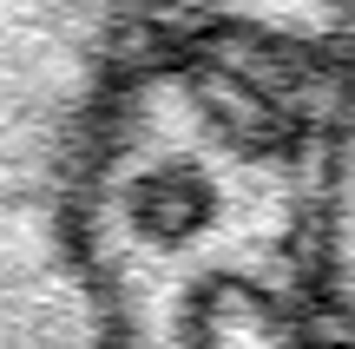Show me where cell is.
<instances>
[{"instance_id": "obj_1", "label": "cell", "mask_w": 355, "mask_h": 349, "mask_svg": "<svg viewBox=\"0 0 355 349\" xmlns=\"http://www.w3.org/2000/svg\"><path fill=\"white\" fill-rule=\"evenodd\" d=\"M322 86L152 33L86 198L105 349H355L322 250Z\"/></svg>"}, {"instance_id": "obj_2", "label": "cell", "mask_w": 355, "mask_h": 349, "mask_svg": "<svg viewBox=\"0 0 355 349\" xmlns=\"http://www.w3.org/2000/svg\"><path fill=\"white\" fill-rule=\"evenodd\" d=\"M139 0H0V349H105L86 198Z\"/></svg>"}, {"instance_id": "obj_3", "label": "cell", "mask_w": 355, "mask_h": 349, "mask_svg": "<svg viewBox=\"0 0 355 349\" xmlns=\"http://www.w3.org/2000/svg\"><path fill=\"white\" fill-rule=\"evenodd\" d=\"M171 40H204L250 60L329 79L355 53V0H139Z\"/></svg>"}, {"instance_id": "obj_4", "label": "cell", "mask_w": 355, "mask_h": 349, "mask_svg": "<svg viewBox=\"0 0 355 349\" xmlns=\"http://www.w3.org/2000/svg\"><path fill=\"white\" fill-rule=\"evenodd\" d=\"M322 250L336 303L355 316V53L322 86Z\"/></svg>"}]
</instances>
